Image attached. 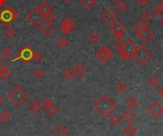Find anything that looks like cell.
Wrapping results in <instances>:
<instances>
[{
  "label": "cell",
  "mask_w": 163,
  "mask_h": 136,
  "mask_svg": "<svg viewBox=\"0 0 163 136\" xmlns=\"http://www.w3.org/2000/svg\"><path fill=\"white\" fill-rule=\"evenodd\" d=\"M93 107L95 111L104 117L108 116L114 109H116L117 104L111 97L107 94H103L101 97L94 102Z\"/></svg>",
  "instance_id": "6da1fadb"
},
{
  "label": "cell",
  "mask_w": 163,
  "mask_h": 136,
  "mask_svg": "<svg viewBox=\"0 0 163 136\" xmlns=\"http://www.w3.org/2000/svg\"><path fill=\"white\" fill-rule=\"evenodd\" d=\"M29 93L26 91V90L21 87L20 85L15 86L14 88L8 93V98L11 100V102L17 108H20L21 106L29 99Z\"/></svg>",
  "instance_id": "7a4b0ae2"
},
{
  "label": "cell",
  "mask_w": 163,
  "mask_h": 136,
  "mask_svg": "<svg viewBox=\"0 0 163 136\" xmlns=\"http://www.w3.org/2000/svg\"><path fill=\"white\" fill-rule=\"evenodd\" d=\"M18 18V12L15 9L11 7H4L0 11V22L8 27L12 22L15 21Z\"/></svg>",
  "instance_id": "3957f363"
},
{
  "label": "cell",
  "mask_w": 163,
  "mask_h": 136,
  "mask_svg": "<svg viewBox=\"0 0 163 136\" xmlns=\"http://www.w3.org/2000/svg\"><path fill=\"white\" fill-rule=\"evenodd\" d=\"M133 58H135L137 64L143 66L152 58V52L144 45L137 46V51L133 54Z\"/></svg>",
  "instance_id": "277c9868"
},
{
  "label": "cell",
  "mask_w": 163,
  "mask_h": 136,
  "mask_svg": "<svg viewBox=\"0 0 163 136\" xmlns=\"http://www.w3.org/2000/svg\"><path fill=\"white\" fill-rule=\"evenodd\" d=\"M137 46L132 39H127L126 41H124L123 47L119 51V57L123 60L131 59V58L133 57V54H135L137 51Z\"/></svg>",
  "instance_id": "5b68a950"
},
{
  "label": "cell",
  "mask_w": 163,
  "mask_h": 136,
  "mask_svg": "<svg viewBox=\"0 0 163 136\" xmlns=\"http://www.w3.org/2000/svg\"><path fill=\"white\" fill-rule=\"evenodd\" d=\"M34 50L32 48H30L29 46H24L23 48H21L20 50L17 52L16 57L14 58L12 60V62H15L17 60H21L22 63L28 65L30 64L31 61H33V57H34Z\"/></svg>",
  "instance_id": "8992f818"
},
{
  "label": "cell",
  "mask_w": 163,
  "mask_h": 136,
  "mask_svg": "<svg viewBox=\"0 0 163 136\" xmlns=\"http://www.w3.org/2000/svg\"><path fill=\"white\" fill-rule=\"evenodd\" d=\"M26 19L33 27H37L44 20V15L41 14V12L39 11L38 8H34L32 11L26 15Z\"/></svg>",
  "instance_id": "52a82bcc"
},
{
  "label": "cell",
  "mask_w": 163,
  "mask_h": 136,
  "mask_svg": "<svg viewBox=\"0 0 163 136\" xmlns=\"http://www.w3.org/2000/svg\"><path fill=\"white\" fill-rule=\"evenodd\" d=\"M113 54V52L111 51V49H109L106 46H101L94 52V58L101 63H105L111 59Z\"/></svg>",
  "instance_id": "ba28073f"
},
{
  "label": "cell",
  "mask_w": 163,
  "mask_h": 136,
  "mask_svg": "<svg viewBox=\"0 0 163 136\" xmlns=\"http://www.w3.org/2000/svg\"><path fill=\"white\" fill-rule=\"evenodd\" d=\"M109 30L113 33L116 38H117V39H122L123 34L126 31V26L124 25L120 20H118V19H116V20H114L112 23V25L110 26Z\"/></svg>",
  "instance_id": "9c48e42d"
},
{
  "label": "cell",
  "mask_w": 163,
  "mask_h": 136,
  "mask_svg": "<svg viewBox=\"0 0 163 136\" xmlns=\"http://www.w3.org/2000/svg\"><path fill=\"white\" fill-rule=\"evenodd\" d=\"M148 112H149L154 118L157 119V118H159L160 116L163 114V106H162L159 102H157V101L153 102V103L148 107Z\"/></svg>",
  "instance_id": "30bf717a"
},
{
  "label": "cell",
  "mask_w": 163,
  "mask_h": 136,
  "mask_svg": "<svg viewBox=\"0 0 163 136\" xmlns=\"http://www.w3.org/2000/svg\"><path fill=\"white\" fill-rule=\"evenodd\" d=\"M60 29L64 34H69L74 29V22L70 17H66L60 25Z\"/></svg>",
  "instance_id": "8fae6325"
},
{
  "label": "cell",
  "mask_w": 163,
  "mask_h": 136,
  "mask_svg": "<svg viewBox=\"0 0 163 136\" xmlns=\"http://www.w3.org/2000/svg\"><path fill=\"white\" fill-rule=\"evenodd\" d=\"M138 38L142 41V42H144V43H149L153 38H154L155 36V33L153 32L151 29L147 26L144 30H143L141 33H139L138 34Z\"/></svg>",
  "instance_id": "7c38bea8"
},
{
  "label": "cell",
  "mask_w": 163,
  "mask_h": 136,
  "mask_svg": "<svg viewBox=\"0 0 163 136\" xmlns=\"http://www.w3.org/2000/svg\"><path fill=\"white\" fill-rule=\"evenodd\" d=\"M101 19L106 23H113L117 19V14L113 12V10L109 8L101 14Z\"/></svg>",
  "instance_id": "4fadbf2b"
},
{
  "label": "cell",
  "mask_w": 163,
  "mask_h": 136,
  "mask_svg": "<svg viewBox=\"0 0 163 136\" xmlns=\"http://www.w3.org/2000/svg\"><path fill=\"white\" fill-rule=\"evenodd\" d=\"M39 31L45 36H50L54 32V27L51 23H49V22H48V23H44L43 25L40 26Z\"/></svg>",
  "instance_id": "5bb4252c"
},
{
  "label": "cell",
  "mask_w": 163,
  "mask_h": 136,
  "mask_svg": "<svg viewBox=\"0 0 163 136\" xmlns=\"http://www.w3.org/2000/svg\"><path fill=\"white\" fill-rule=\"evenodd\" d=\"M73 70H74V75H76L78 77H79V78H81V77H83L86 73H87V69H86V67H85L82 63L76 64L75 67L74 68Z\"/></svg>",
  "instance_id": "9a60e30c"
},
{
  "label": "cell",
  "mask_w": 163,
  "mask_h": 136,
  "mask_svg": "<svg viewBox=\"0 0 163 136\" xmlns=\"http://www.w3.org/2000/svg\"><path fill=\"white\" fill-rule=\"evenodd\" d=\"M38 9H39V11L41 12V14L43 15L47 14H49L52 12V10H53V6L48 2L46 1V0H44V1L39 5V7H38Z\"/></svg>",
  "instance_id": "2e32d148"
},
{
  "label": "cell",
  "mask_w": 163,
  "mask_h": 136,
  "mask_svg": "<svg viewBox=\"0 0 163 136\" xmlns=\"http://www.w3.org/2000/svg\"><path fill=\"white\" fill-rule=\"evenodd\" d=\"M41 109H42V105L37 100H33V101H31L30 104H29V110H30L34 114L38 113Z\"/></svg>",
  "instance_id": "e0dca14e"
},
{
  "label": "cell",
  "mask_w": 163,
  "mask_h": 136,
  "mask_svg": "<svg viewBox=\"0 0 163 136\" xmlns=\"http://www.w3.org/2000/svg\"><path fill=\"white\" fill-rule=\"evenodd\" d=\"M147 27V24L142 20V19H138V20L133 24V31H135L137 34L139 33H141L144 29Z\"/></svg>",
  "instance_id": "ac0fdd59"
},
{
  "label": "cell",
  "mask_w": 163,
  "mask_h": 136,
  "mask_svg": "<svg viewBox=\"0 0 163 136\" xmlns=\"http://www.w3.org/2000/svg\"><path fill=\"white\" fill-rule=\"evenodd\" d=\"M54 133L56 136H67L69 133L68 129H67L64 125H58L57 127L54 129Z\"/></svg>",
  "instance_id": "d6986e66"
},
{
  "label": "cell",
  "mask_w": 163,
  "mask_h": 136,
  "mask_svg": "<svg viewBox=\"0 0 163 136\" xmlns=\"http://www.w3.org/2000/svg\"><path fill=\"white\" fill-rule=\"evenodd\" d=\"M135 118H136V114L133 113V111L132 110L125 111L122 114V119L125 122H128V123H131Z\"/></svg>",
  "instance_id": "ffe728a7"
},
{
  "label": "cell",
  "mask_w": 163,
  "mask_h": 136,
  "mask_svg": "<svg viewBox=\"0 0 163 136\" xmlns=\"http://www.w3.org/2000/svg\"><path fill=\"white\" fill-rule=\"evenodd\" d=\"M126 104H127V106L129 107V109H130V110L133 111V110H136V109L137 108V107H138L139 102H138V100L136 98V97L131 96V97H129V98H128Z\"/></svg>",
  "instance_id": "44dd1931"
},
{
  "label": "cell",
  "mask_w": 163,
  "mask_h": 136,
  "mask_svg": "<svg viewBox=\"0 0 163 136\" xmlns=\"http://www.w3.org/2000/svg\"><path fill=\"white\" fill-rule=\"evenodd\" d=\"M56 45L59 49H61V50H65V49L69 46V40L67 39L65 36H61L58 38V40L56 42Z\"/></svg>",
  "instance_id": "7402d4cb"
},
{
  "label": "cell",
  "mask_w": 163,
  "mask_h": 136,
  "mask_svg": "<svg viewBox=\"0 0 163 136\" xmlns=\"http://www.w3.org/2000/svg\"><path fill=\"white\" fill-rule=\"evenodd\" d=\"M141 19L143 21H144L146 24L147 23H150L153 21V19H154V14L150 11H146L144 13H142L141 14Z\"/></svg>",
  "instance_id": "603a6c76"
},
{
  "label": "cell",
  "mask_w": 163,
  "mask_h": 136,
  "mask_svg": "<svg viewBox=\"0 0 163 136\" xmlns=\"http://www.w3.org/2000/svg\"><path fill=\"white\" fill-rule=\"evenodd\" d=\"M45 111H46V112L49 114V115L53 116V115H54V114H56L57 112H58V108H57V107L53 103V104L49 105L48 107H46Z\"/></svg>",
  "instance_id": "cb8c5ba5"
},
{
  "label": "cell",
  "mask_w": 163,
  "mask_h": 136,
  "mask_svg": "<svg viewBox=\"0 0 163 136\" xmlns=\"http://www.w3.org/2000/svg\"><path fill=\"white\" fill-rule=\"evenodd\" d=\"M81 4L85 9L92 10L97 4V0H81Z\"/></svg>",
  "instance_id": "d4e9b609"
},
{
  "label": "cell",
  "mask_w": 163,
  "mask_h": 136,
  "mask_svg": "<svg viewBox=\"0 0 163 136\" xmlns=\"http://www.w3.org/2000/svg\"><path fill=\"white\" fill-rule=\"evenodd\" d=\"M10 120H11V114H10L7 111H3L0 112V122L6 124Z\"/></svg>",
  "instance_id": "484cf974"
},
{
  "label": "cell",
  "mask_w": 163,
  "mask_h": 136,
  "mask_svg": "<svg viewBox=\"0 0 163 136\" xmlns=\"http://www.w3.org/2000/svg\"><path fill=\"white\" fill-rule=\"evenodd\" d=\"M1 54H2L3 57H5V58H7V59H8V58H11L14 53L12 51L11 48H10V47H6V48L3 49V51L1 52Z\"/></svg>",
  "instance_id": "4316f807"
},
{
  "label": "cell",
  "mask_w": 163,
  "mask_h": 136,
  "mask_svg": "<svg viewBox=\"0 0 163 136\" xmlns=\"http://www.w3.org/2000/svg\"><path fill=\"white\" fill-rule=\"evenodd\" d=\"M44 19H45L47 22L52 23V22H54L56 19H57V15L54 13L51 12V13H49V14H47L44 15Z\"/></svg>",
  "instance_id": "83f0119b"
},
{
  "label": "cell",
  "mask_w": 163,
  "mask_h": 136,
  "mask_svg": "<svg viewBox=\"0 0 163 136\" xmlns=\"http://www.w3.org/2000/svg\"><path fill=\"white\" fill-rule=\"evenodd\" d=\"M4 34L6 37L10 38V39H12V38L14 37L15 35V31H14V29L12 28V27H8L6 30L4 31Z\"/></svg>",
  "instance_id": "f1b7e54d"
},
{
  "label": "cell",
  "mask_w": 163,
  "mask_h": 136,
  "mask_svg": "<svg viewBox=\"0 0 163 136\" xmlns=\"http://www.w3.org/2000/svg\"><path fill=\"white\" fill-rule=\"evenodd\" d=\"M88 40H89V42L90 43H92V44H97V43H98V41H99V35L97 33H92L89 36H88Z\"/></svg>",
  "instance_id": "f546056e"
},
{
  "label": "cell",
  "mask_w": 163,
  "mask_h": 136,
  "mask_svg": "<svg viewBox=\"0 0 163 136\" xmlns=\"http://www.w3.org/2000/svg\"><path fill=\"white\" fill-rule=\"evenodd\" d=\"M12 76V72L9 69H6L2 72H0V79L1 80H8Z\"/></svg>",
  "instance_id": "4dcf8cb0"
},
{
  "label": "cell",
  "mask_w": 163,
  "mask_h": 136,
  "mask_svg": "<svg viewBox=\"0 0 163 136\" xmlns=\"http://www.w3.org/2000/svg\"><path fill=\"white\" fill-rule=\"evenodd\" d=\"M116 90L119 93H124V92L126 91V90H127V85L124 83V82H119L116 86Z\"/></svg>",
  "instance_id": "1f68e13d"
},
{
  "label": "cell",
  "mask_w": 163,
  "mask_h": 136,
  "mask_svg": "<svg viewBox=\"0 0 163 136\" xmlns=\"http://www.w3.org/2000/svg\"><path fill=\"white\" fill-rule=\"evenodd\" d=\"M33 75L34 76V78L36 79H42L45 76V72L42 69H35L33 72Z\"/></svg>",
  "instance_id": "d6a6232c"
},
{
  "label": "cell",
  "mask_w": 163,
  "mask_h": 136,
  "mask_svg": "<svg viewBox=\"0 0 163 136\" xmlns=\"http://www.w3.org/2000/svg\"><path fill=\"white\" fill-rule=\"evenodd\" d=\"M116 8H117V10L119 13H125L127 11V9H128V5L125 2L121 1V2H119V3L117 4Z\"/></svg>",
  "instance_id": "836d02e7"
},
{
  "label": "cell",
  "mask_w": 163,
  "mask_h": 136,
  "mask_svg": "<svg viewBox=\"0 0 163 136\" xmlns=\"http://www.w3.org/2000/svg\"><path fill=\"white\" fill-rule=\"evenodd\" d=\"M43 59V54L41 52H34V57H33V60L35 63H40Z\"/></svg>",
  "instance_id": "e575fe53"
},
{
  "label": "cell",
  "mask_w": 163,
  "mask_h": 136,
  "mask_svg": "<svg viewBox=\"0 0 163 136\" xmlns=\"http://www.w3.org/2000/svg\"><path fill=\"white\" fill-rule=\"evenodd\" d=\"M149 84H150V86L151 87H153V88H155V87H157L158 84H159V79L157 78V76H155V75H152L150 78H149Z\"/></svg>",
  "instance_id": "d590c367"
},
{
  "label": "cell",
  "mask_w": 163,
  "mask_h": 136,
  "mask_svg": "<svg viewBox=\"0 0 163 136\" xmlns=\"http://www.w3.org/2000/svg\"><path fill=\"white\" fill-rule=\"evenodd\" d=\"M63 76L65 77L66 79H72L73 77L74 76V70L73 69H66L63 72Z\"/></svg>",
  "instance_id": "8d00e7d4"
},
{
  "label": "cell",
  "mask_w": 163,
  "mask_h": 136,
  "mask_svg": "<svg viewBox=\"0 0 163 136\" xmlns=\"http://www.w3.org/2000/svg\"><path fill=\"white\" fill-rule=\"evenodd\" d=\"M109 120H110V123L113 126H117L120 122V117L117 114H113V115H111V117L109 118Z\"/></svg>",
  "instance_id": "74e56055"
},
{
  "label": "cell",
  "mask_w": 163,
  "mask_h": 136,
  "mask_svg": "<svg viewBox=\"0 0 163 136\" xmlns=\"http://www.w3.org/2000/svg\"><path fill=\"white\" fill-rule=\"evenodd\" d=\"M136 131H137L136 128L133 127V126H132V125H129V126H127V127H126L125 129H124V132H125L127 135L136 134Z\"/></svg>",
  "instance_id": "f35d334b"
},
{
  "label": "cell",
  "mask_w": 163,
  "mask_h": 136,
  "mask_svg": "<svg viewBox=\"0 0 163 136\" xmlns=\"http://www.w3.org/2000/svg\"><path fill=\"white\" fill-rule=\"evenodd\" d=\"M162 13H163V9H162V7H161L160 4H157L154 8H153V14H154L160 15Z\"/></svg>",
  "instance_id": "ab89813d"
},
{
  "label": "cell",
  "mask_w": 163,
  "mask_h": 136,
  "mask_svg": "<svg viewBox=\"0 0 163 136\" xmlns=\"http://www.w3.org/2000/svg\"><path fill=\"white\" fill-rule=\"evenodd\" d=\"M123 44H124V41L122 40V39H117L116 42H114V44H113V47L117 49V50L119 52L121 49H122V47H123Z\"/></svg>",
  "instance_id": "60d3db41"
},
{
  "label": "cell",
  "mask_w": 163,
  "mask_h": 136,
  "mask_svg": "<svg viewBox=\"0 0 163 136\" xmlns=\"http://www.w3.org/2000/svg\"><path fill=\"white\" fill-rule=\"evenodd\" d=\"M51 104H53V101H52L51 98H49V97H45V98L41 102V105H42V107H43L44 109L46 108V107L49 106V105H51Z\"/></svg>",
  "instance_id": "b9f144b4"
},
{
  "label": "cell",
  "mask_w": 163,
  "mask_h": 136,
  "mask_svg": "<svg viewBox=\"0 0 163 136\" xmlns=\"http://www.w3.org/2000/svg\"><path fill=\"white\" fill-rule=\"evenodd\" d=\"M150 3V0H138V4L140 7L145 8L148 6V4Z\"/></svg>",
  "instance_id": "7bdbcfd3"
},
{
  "label": "cell",
  "mask_w": 163,
  "mask_h": 136,
  "mask_svg": "<svg viewBox=\"0 0 163 136\" xmlns=\"http://www.w3.org/2000/svg\"><path fill=\"white\" fill-rule=\"evenodd\" d=\"M6 69H9L8 66H7V64L1 61V62H0V72H2V71H4V70H6Z\"/></svg>",
  "instance_id": "ee69618b"
},
{
  "label": "cell",
  "mask_w": 163,
  "mask_h": 136,
  "mask_svg": "<svg viewBox=\"0 0 163 136\" xmlns=\"http://www.w3.org/2000/svg\"><path fill=\"white\" fill-rule=\"evenodd\" d=\"M158 94L162 97L163 98V86L162 87H160V88L158 89Z\"/></svg>",
  "instance_id": "f6af8a7d"
},
{
  "label": "cell",
  "mask_w": 163,
  "mask_h": 136,
  "mask_svg": "<svg viewBox=\"0 0 163 136\" xmlns=\"http://www.w3.org/2000/svg\"><path fill=\"white\" fill-rule=\"evenodd\" d=\"M6 1H7V0H0V8L4 6V4L6 3Z\"/></svg>",
  "instance_id": "bcb514c9"
},
{
  "label": "cell",
  "mask_w": 163,
  "mask_h": 136,
  "mask_svg": "<svg viewBox=\"0 0 163 136\" xmlns=\"http://www.w3.org/2000/svg\"><path fill=\"white\" fill-rule=\"evenodd\" d=\"M122 0H113V3H116V4H117V3H119V2H121Z\"/></svg>",
  "instance_id": "7dc6e473"
},
{
  "label": "cell",
  "mask_w": 163,
  "mask_h": 136,
  "mask_svg": "<svg viewBox=\"0 0 163 136\" xmlns=\"http://www.w3.org/2000/svg\"><path fill=\"white\" fill-rule=\"evenodd\" d=\"M159 23H160V25H161V26L163 27V16H162V17L160 18V20H159Z\"/></svg>",
  "instance_id": "c3c4849f"
},
{
  "label": "cell",
  "mask_w": 163,
  "mask_h": 136,
  "mask_svg": "<svg viewBox=\"0 0 163 136\" xmlns=\"http://www.w3.org/2000/svg\"><path fill=\"white\" fill-rule=\"evenodd\" d=\"M2 103H3V97L0 95V105H1Z\"/></svg>",
  "instance_id": "681fc988"
},
{
  "label": "cell",
  "mask_w": 163,
  "mask_h": 136,
  "mask_svg": "<svg viewBox=\"0 0 163 136\" xmlns=\"http://www.w3.org/2000/svg\"><path fill=\"white\" fill-rule=\"evenodd\" d=\"M160 5H161V7H162V9H163V0H162V1H161Z\"/></svg>",
  "instance_id": "f907efd6"
},
{
  "label": "cell",
  "mask_w": 163,
  "mask_h": 136,
  "mask_svg": "<svg viewBox=\"0 0 163 136\" xmlns=\"http://www.w3.org/2000/svg\"><path fill=\"white\" fill-rule=\"evenodd\" d=\"M64 2H69V1H71V0H63Z\"/></svg>",
  "instance_id": "816d5d0a"
},
{
  "label": "cell",
  "mask_w": 163,
  "mask_h": 136,
  "mask_svg": "<svg viewBox=\"0 0 163 136\" xmlns=\"http://www.w3.org/2000/svg\"><path fill=\"white\" fill-rule=\"evenodd\" d=\"M45 136H54V135H52V134H47V135H45Z\"/></svg>",
  "instance_id": "f5cc1de1"
},
{
  "label": "cell",
  "mask_w": 163,
  "mask_h": 136,
  "mask_svg": "<svg viewBox=\"0 0 163 136\" xmlns=\"http://www.w3.org/2000/svg\"><path fill=\"white\" fill-rule=\"evenodd\" d=\"M128 136H137L136 134H132V135H128Z\"/></svg>",
  "instance_id": "db71d44e"
},
{
  "label": "cell",
  "mask_w": 163,
  "mask_h": 136,
  "mask_svg": "<svg viewBox=\"0 0 163 136\" xmlns=\"http://www.w3.org/2000/svg\"><path fill=\"white\" fill-rule=\"evenodd\" d=\"M0 62H1V56H0Z\"/></svg>",
  "instance_id": "11a10c76"
},
{
  "label": "cell",
  "mask_w": 163,
  "mask_h": 136,
  "mask_svg": "<svg viewBox=\"0 0 163 136\" xmlns=\"http://www.w3.org/2000/svg\"><path fill=\"white\" fill-rule=\"evenodd\" d=\"M54 1H58V0H54Z\"/></svg>",
  "instance_id": "9f6ffc18"
},
{
  "label": "cell",
  "mask_w": 163,
  "mask_h": 136,
  "mask_svg": "<svg viewBox=\"0 0 163 136\" xmlns=\"http://www.w3.org/2000/svg\"><path fill=\"white\" fill-rule=\"evenodd\" d=\"M162 60H163V56H162Z\"/></svg>",
  "instance_id": "6f0895ef"
}]
</instances>
